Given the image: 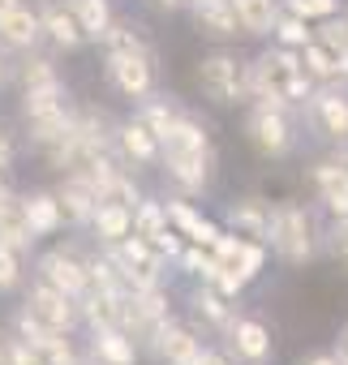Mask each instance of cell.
<instances>
[{
	"label": "cell",
	"mask_w": 348,
	"mask_h": 365,
	"mask_svg": "<svg viewBox=\"0 0 348 365\" xmlns=\"http://www.w3.org/2000/svg\"><path fill=\"white\" fill-rule=\"evenodd\" d=\"M44 43V26H39V9L31 5H14L9 14H0V48L9 52H31Z\"/></svg>",
	"instance_id": "18"
},
{
	"label": "cell",
	"mask_w": 348,
	"mask_h": 365,
	"mask_svg": "<svg viewBox=\"0 0 348 365\" xmlns=\"http://www.w3.org/2000/svg\"><path fill=\"white\" fill-rule=\"evenodd\" d=\"M309 180L318 190V202L327 207L331 220L348 215V172L339 168V159H314L309 163Z\"/></svg>",
	"instance_id": "15"
},
{
	"label": "cell",
	"mask_w": 348,
	"mask_h": 365,
	"mask_svg": "<svg viewBox=\"0 0 348 365\" xmlns=\"http://www.w3.org/2000/svg\"><path fill=\"white\" fill-rule=\"evenodd\" d=\"M112 146H116V155H121L125 168H159V138H155L138 116L116 120Z\"/></svg>",
	"instance_id": "12"
},
{
	"label": "cell",
	"mask_w": 348,
	"mask_h": 365,
	"mask_svg": "<svg viewBox=\"0 0 348 365\" xmlns=\"http://www.w3.org/2000/svg\"><path fill=\"white\" fill-rule=\"evenodd\" d=\"M194 86L211 108H241L250 103V69L232 52H211L194 65Z\"/></svg>",
	"instance_id": "5"
},
{
	"label": "cell",
	"mask_w": 348,
	"mask_h": 365,
	"mask_svg": "<svg viewBox=\"0 0 348 365\" xmlns=\"http://www.w3.org/2000/svg\"><path fill=\"white\" fill-rule=\"evenodd\" d=\"M35 279H44V284H52V288H61L65 297H82L86 292V254L69 241V245H52L48 254H39V262H35Z\"/></svg>",
	"instance_id": "8"
},
{
	"label": "cell",
	"mask_w": 348,
	"mask_h": 365,
	"mask_svg": "<svg viewBox=\"0 0 348 365\" xmlns=\"http://www.w3.org/2000/svg\"><path fill=\"white\" fill-rule=\"evenodd\" d=\"M245 142L262 155V159H288L301 142L297 133V108L275 99V95H262V99H250V112H245Z\"/></svg>",
	"instance_id": "4"
},
{
	"label": "cell",
	"mask_w": 348,
	"mask_h": 365,
	"mask_svg": "<svg viewBox=\"0 0 348 365\" xmlns=\"http://www.w3.org/2000/svg\"><path fill=\"white\" fill-rule=\"evenodd\" d=\"M133 116H138V120H142V125H146V129H150V133L159 138V133H163V129L172 125V116H177V108L168 103V95H155V91H150L146 99H138Z\"/></svg>",
	"instance_id": "33"
},
{
	"label": "cell",
	"mask_w": 348,
	"mask_h": 365,
	"mask_svg": "<svg viewBox=\"0 0 348 365\" xmlns=\"http://www.w3.org/2000/svg\"><path fill=\"white\" fill-rule=\"evenodd\" d=\"M5 176H9V172H0V190H5V185H9V180H5Z\"/></svg>",
	"instance_id": "55"
},
{
	"label": "cell",
	"mask_w": 348,
	"mask_h": 365,
	"mask_svg": "<svg viewBox=\"0 0 348 365\" xmlns=\"http://www.w3.org/2000/svg\"><path fill=\"white\" fill-rule=\"evenodd\" d=\"M301 116L335 146L348 142V86L339 82H322L309 91V99L301 103Z\"/></svg>",
	"instance_id": "6"
},
{
	"label": "cell",
	"mask_w": 348,
	"mask_h": 365,
	"mask_svg": "<svg viewBox=\"0 0 348 365\" xmlns=\"http://www.w3.org/2000/svg\"><path fill=\"white\" fill-rule=\"evenodd\" d=\"M65 5L73 9V18H78V31H82V39L86 43H99L103 39V31L112 26V0H65Z\"/></svg>",
	"instance_id": "30"
},
{
	"label": "cell",
	"mask_w": 348,
	"mask_h": 365,
	"mask_svg": "<svg viewBox=\"0 0 348 365\" xmlns=\"http://www.w3.org/2000/svg\"><path fill=\"white\" fill-rule=\"evenodd\" d=\"M73 365H103V361H99V356L86 348V352H78V356H73Z\"/></svg>",
	"instance_id": "49"
},
{
	"label": "cell",
	"mask_w": 348,
	"mask_h": 365,
	"mask_svg": "<svg viewBox=\"0 0 348 365\" xmlns=\"http://www.w3.org/2000/svg\"><path fill=\"white\" fill-rule=\"evenodd\" d=\"M14 78H18V86H22V91H31V86H52V82H65V78H61V65H56V56H52V52H39V48L22 52V61L14 65Z\"/></svg>",
	"instance_id": "28"
},
{
	"label": "cell",
	"mask_w": 348,
	"mask_h": 365,
	"mask_svg": "<svg viewBox=\"0 0 348 365\" xmlns=\"http://www.w3.org/2000/svg\"><path fill=\"white\" fill-rule=\"evenodd\" d=\"M14 163H18V138H14V129L0 125V172H9Z\"/></svg>",
	"instance_id": "45"
},
{
	"label": "cell",
	"mask_w": 348,
	"mask_h": 365,
	"mask_svg": "<svg viewBox=\"0 0 348 365\" xmlns=\"http://www.w3.org/2000/svg\"><path fill=\"white\" fill-rule=\"evenodd\" d=\"M190 279H198V284H215V275H220V262H215V254L211 250H203V245H181V254L172 258Z\"/></svg>",
	"instance_id": "32"
},
{
	"label": "cell",
	"mask_w": 348,
	"mask_h": 365,
	"mask_svg": "<svg viewBox=\"0 0 348 365\" xmlns=\"http://www.w3.org/2000/svg\"><path fill=\"white\" fill-rule=\"evenodd\" d=\"M185 5H190V0H155V9H163V14H177Z\"/></svg>",
	"instance_id": "48"
},
{
	"label": "cell",
	"mask_w": 348,
	"mask_h": 365,
	"mask_svg": "<svg viewBox=\"0 0 348 365\" xmlns=\"http://www.w3.org/2000/svg\"><path fill=\"white\" fill-rule=\"evenodd\" d=\"M14 335H18V339H26V344H44V339H48V335H56V331H52L48 322H39V318L22 305V309L14 314Z\"/></svg>",
	"instance_id": "42"
},
{
	"label": "cell",
	"mask_w": 348,
	"mask_h": 365,
	"mask_svg": "<svg viewBox=\"0 0 348 365\" xmlns=\"http://www.w3.org/2000/svg\"><path fill=\"white\" fill-rule=\"evenodd\" d=\"M56 194V207H61V220L65 228H86L91 224V211H95V190L86 185L82 176H61V185L52 190Z\"/></svg>",
	"instance_id": "20"
},
{
	"label": "cell",
	"mask_w": 348,
	"mask_h": 365,
	"mask_svg": "<svg viewBox=\"0 0 348 365\" xmlns=\"http://www.w3.org/2000/svg\"><path fill=\"white\" fill-rule=\"evenodd\" d=\"M14 5H22V0H0V14H9Z\"/></svg>",
	"instance_id": "53"
},
{
	"label": "cell",
	"mask_w": 348,
	"mask_h": 365,
	"mask_svg": "<svg viewBox=\"0 0 348 365\" xmlns=\"http://www.w3.org/2000/svg\"><path fill=\"white\" fill-rule=\"evenodd\" d=\"M163 215H168V224L177 228L190 245H203V250H211V245H215V237L224 232L215 220H207V215L194 207V198H181V194L163 198Z\"/></svg>",
	"instance_id": "13"
},
{
	"label": "cell",
	"mask_w": 348,
	"mask_h": 365,
	"mask_svg": "<svg viewBox=\"0 0 348 365\" xmlns=\"http://www.w3.org/2000/svg\"><path fill=\"white\" fill-rule=\"evenodd\" d=\"M322 250L348 271V215H344V220H331V224L322 228Z\"/></svg>",
	"instance_id": "41"
},
{
	"label": "cell",
	"mask_w": 348,
	"mask_h": 365,
	"mask_svg": "<svg viewBox=\"0 0 348 365\" xmlns=\"http://www.w3.org/2000/svg\"><path fill=\"white\" fill-rule=\"evenodd\" d=\"M39 26H44V39L56 52H82L86 48V39L78 31V18L65 0H39Z\"/></svg>",
	"instance_id": "14"
},
{
	"label": "cell",
	"mask_w": 348,
	"mask_h": 365,
	"mask_svg": "<svg viewBox=\"0 0 348 365\" xmlns=\"http://www.w3.org/2000/svg\"><path fill=\"white\" fill-rule=\"evenodd\" d=\"M335 348H344V352H348V322L339 327V344H335Z\"/></svg>",
	"instance_id": "52"
},
{
	"label": "cell",
	"mask_w": 348,
	"mask_h": 365,
	"mask_svg": "<svg viewBox=\"0 0 348 365\" xmlns=\"http://www.w3.org/2000/svg\"><path fill=\"white\" fill-rule=\"evenodd\" d=\"M31 348H35L39 365H73V356H78V348L65 331H56V335H48L44 344H31Z\"/></svg>",
	"instance_id": "38"
},
{
	"label": "cell",
	"mask_w": 348,
	"mask_h": 365,
	"mask_svg": "<svg viewBox=\"0 0 348 365\" xmlns=\"http://www.w3.org/2000/svg\"><path fill=\"white\" fill-rule=\"evenodd\" d=\"M0 245H14L18 254H31L35 250V237H31L26 215H22V194L14 185L0 190Z\"/></svg>",
	"instance_id": "21"
},
{
	"label": "cell",
	"mask_w": 348,
	"mask_h": 365,
	"mask_svg": "<svg viewBox=\"0 0 348 365\" xmlns=\"http://www.w3.org/2000/svg\"><path fill=\"white\" fill-rule=\"evenodd\" d=\"M271 39H275L280 48H292V52H301V48H305V43L314 39V26L280 9V18H275V26H271Z\"/></svg>",
	"instance_id": "34"
},
{
	"label": "cell",
	"mask_w": 348,
	"mask_h": 365,
	"mask_svg": "<svg viewBox=\"0 0 348 365\" xmlns=\"http://www.w3.org/2000/svg\"><path fill=\"white\" fill-rule=\"evenodd\" d=\"M185 14H190L194 31H198L203 39H211V43H228V39H237V35H241L228 0H190Z\"/></svg>",
	"instance_id": "16"
},
{
	"label": "cell",
	"mask_w": 348,
	"mask_h": 365,
	"mask_svg": "<svg viewBox=\"0 0 348 365\" xmlns=\"http://www.w3.org/2000/svg\"><path fill=\"white\" fill-rule=\"evenodd\" d=\"M301 365H335V352H309Z\"/></svg>",
	"instance_id": "47"
},
{
	"label": "cell",
	"mask_w": 348,
	"mask_h": 365,
	"mask_svg": "<svg viewBox=\"0 0 348 365\" xmlns=\"http://www.w3.org/2000/svg\"><path fill=\"white\" fill-rule=\"evenodd\" d=\"M99 48H103V52H133V56H155V48H150L146 31H142L138 22H125V18H112V26L103 31Z\"/></svg>",
	"instance_id": "29"
},
{
	"label": "cell",
	"mask_w": 348,
	"mask_h": 365,
	"mask_svg": "<svg viewBox=\"0 0 348 365\" xmlns=\"http://www.w3.org/2000/svg\"><path fill=\"white\" fill-rule=\"evenodd\" d=\"M159 228H168V215H163V198H138V207H133V232L138 237H155Z\"/></svg>",
	"instance_id": "37"
},
{
	"label": "cell",
	"mask_w": 348,
	"mask_h": 365,
	"mask_svg": "<svg viewBox=\"0 0 348 365\" xmlns=\"http://www.w3.org/2000/svg\"><path fill=\"white\" fill-rule=\"evenodd\" d=\"M150 356H159L163 365H194L198 348H203V331L194 322H181L177 314H168L163 322H155V331L142 344Z\"/></svg>",
	"instance_id": "7"
},
{
	"label": "cell",
	"mask_w": 348,
	"mask_h": 365,
	"mask_svg": "<svg viewBox=\"0 0 348 365\" xmlns=\"http://www.w3.org/2000/svg\"><path fill=\"white\" fill-rule=\"evenodd\" d=\"M224 339H228V356H237L245 365H267L275 352L271 327L262 318H250V314H232V322L224 327Z\"/></svg>",
	"instance_id": "10"
},
{
	"label": "cell",
	"mask_w": 348,
	"mask_h": 365,
	"mask_svg": "<svg viewBox=\"0 0 348 365\" xmlns=\"http://www.w3.org/2000/svg\"><path fill=\"white\" fill-rule=\"evenodd\" d=\"M5 365H39V356H35V348H31L26 339L9 335V339H5Z\"/></svg>",
	"instance_id": "44"
},
{
	"label": "cell",
	"mask_w": 348,
	"mask_h": 365,
	"mask_svg": "<svg viewBox=\"0 0 348 365\" xmlns=\"http://www.w3.org/2000/svg\"><path fill=\"white\" fill-rule=\"evenodd\" d=\"M22 215H26V228H31L35 241H39V237H56V232L65 228L52 190H31V194H22Z\"/></svg>",
	"instance_id": "22"
},
{
	"label": "cell",
	"mask_w": 348,
	"mask_h": 365,
	"mask_svg": "<svg viewBox=\"0 0 348 365\" xmlns=\"http://www.w3.org/2000/svg\"><path fill=\"white\" fill-rule=\"evenodd\" d=\"M9 82V61H5V52H0V86Z\"/></svg>",
	"instance_id": "50"
},
{
	"label": "cell",
	"mask_w": 348,
	"mask_h": 365,
	"mask_svg": "<svg viewBox=\"0 0 348 365\" xmlns=\"http://www.w3.org/2000/svg\"><path fill=\"white\" fill-rule=\"evenodd\" d=\"M0 365H5V339H0Z\"/></svg>",
	"instance_id": "56"
},
{
	"label": "cell",
	"mask_w": 348,
	"mask_h": 365,
	"mask_svg": "<svg viewBox=\"0 0 348 365\" xmlns=\"http://www.w3.org/2000/svg\"><path fill=\"white\" fill-rule=\"evenodd\" d=\"M301 69H305V78L314 82V86H322V82H335V65H331V52L318 43V39H309L301 52Z\"/></svg>",
	"instance_id": "35"
},
{
	"label": "cell",
	"mask_w": 348,
	"mask_h": 365,
	"mask_svg": "<svg viewBox=\"0 0 348 365\" xmlns=\"http://www.w3.org/2000/svg\"><path fill=\"white\" fill-rule=\"evenodd\" d=\"M159 168L177 185L181 198L207 194L211 172H215V146H211V133L198 116H190V112L172 116V125L159 133Z\"/></svg>",
	"instance_id": "1"
},
{
	"label": "cell",
	"mask_w": 348,
	"mask_h": 365,
	"mask_svg": "<svg viewBox=\"0 0 348 365\" xmlns=\"http://www.w3.org/2000/svg\"><path fill=\"white\" fill-rule=\"evenodd\" d=\"M121 305H125V288H86L78 297V322H86V331L116 327Z\"/></svg>",
	"instance_id": "19"
},
{
	"label": "cell",
	"mask_w": 348,
	"mask_h": 365,
	"mask_svg": "<svg viewBox=\"0 0 348 365\" xmlns=\"http://www.w3.org/2000/svg\"><path fill=\"white\" fill-rule=\"evenodd\" d=\"M65 103H69V86H65V82L31 86V91H22V99H18V116H22V120H35V116L56 112V108H65Z\"/></svg>",
	"instance_id": "31"
},
{
	"label": "cell",
	"mask_w": 348,
	"mask_h": 365,
	"mask_svg": "<svg viewBox=\"0 0 348 365\" xmlns=\"http://www.w3.org/2000/svg\"><path fill=\"white\" fill-rule=\"evenodd\" d=\"M26 288V309L39 318V322H48L52 331H65V335H73V327H78V301L73 297H65L61 288H52V284H44V279H31V284H22Z\"/></svg>",
	"instance_id": "11"
},
{
	"label": "cell",
	"mask_w": 348,
	"mask_h": 365,
	"mask_svg": "<svg viewBox=\"0 0 348 365\" xmlns=\"http://www.w3.org/2000/svg\"><path fill=\"white\" fill-rule=\"evenodd\" d=\"M181 245H185V237H181L177 228H172V224H168V228H159V232L150 237V250H159V254H163L168 262H172V258L181 254Z\"/></svg>",
	"instance_id": "43"
},
{
	"label": "cell",
	"mask_w": 348,
	"mask_h": 365,
	"mask_svg": "<svg viewBox=\"0 0 348 365\" xmlns=\"http://www.w3.org/2000/svg\"><path fill=\"white\" fill-rule=\"evenodd\" d=\"M228 5H232V18H237L241 35L271 39V26L280 18V0H228Z\"/></svg>",
	"instance_id": "24"
},
{
	"label": "cell",
	"mask_w": 348,
	"mask_h": 365,
	"mask_svg": "<svg viewBox=\"0 0 348 365\" xmlns=\"http://www.w3.org/2000/svg\"><path fill=\"white\" fill-rule=\"evenodd\" d=\"M86 228H91V237H95V245H112V241H121L125 232H133V211H129V207H116V202H95Z\"/></svg>",
	"instance_id": "27"
},
{
	"label": "cell",
	"mask_w": 348,
	"mask_h": 365,
	"mask_svg": "<svg viewBox=\"0 0 348 365\" xmlns=\"http://www.w3.org/2000/svg\"><path fill=\"white\" fill-rule=\"evenodd\" d=\"M190 314H194V327H198V331H203V327H211V331H224V327L232 322L237 305H232L228 297H220L211 284H198V288L190 292Z\"/></svg>",
	"instance_id": "23"
},
{
	"label": "cell",
	"mask_w": 348,
	"mask_h": 365,
	"mask_svg": "<svg viewBox=\"0 0 348 365\" xmlns=\"http://www.w3.org/2000/svg\"><path fill=\"white\" fill-rule=\"evenodd\" d=\"M69 129H73V103H65V108H56V112H44V116H35V120H22V133H26V142H31L35 150L56 146Z\"/></svg>",
	"instance_id": "26"
},
{
	"label": "cell",
	"mask_w": 348,
	"mask_h": 365,
	"mask_svg": "<svg viewBox=\"0 0 348 365\" xmlns=\"http://www.w3.org/2000/svg\"><path fill=\"white\" fill-rule=\"evenodd\" d=\"M335 365H348V352L344 348H335Z\"/></svg>",
	"instance_id": "54"
},
{
	"label": "cell",
	"mask_w": 348,
	"mask_h": 365,
	"mask_svg": "<svg viewBox=\"0 0 348 365\" xmlns=\"http://www.w3.org/2000/svg\"><path fill=\"white\" fill-rule=\"evenodd\" d=\"M267 262H271V250L262 245V241H241V254H237V262H232V271L245 279V284H254V279H262V271H267Z\"/></svg>",
	"instance_id": "36"
},
{
	"label": "cell",
	"mask_w": 348,
	"mask_h": 365,
	"mask_svg": "<svg viewBox=\"0 0 348 365\" xmlns=\"http://www.w3.org/2000/svg\"><path fill=\"white\" fill-rule=\"evenodd\" d=\"M267 250L284 267H305L322 250V228L309 207L301 202H271V224H267Z\"/></svg>",
	"instance_id": "2"
},
{
	"label": "cell",
	"mask_w": 348,
	"mask_h": 365,
	"mask_svg": "<svg viewBox=\"0 0 348 365\" xmlns=\"http://www.w3.org/2000/svg\"><path fill=\"white\" fill-rule=\"evenodd\" d=\"M194 365H232V356H228V348L203 344V348H198V356H194Z\"/></svg>",
	"instance_id": "46"
},
{
	"label": "cell",
	"mask_w": 348,
	"mask_h": 365,
	"mask_svg": "<svg viewBox=\"0 0 348 365\" xmlns=\"http://www.w3.org/2000/svg\"><path fill=\"white\" fill-rule=\"evenodd\" d=\"M26 254H18L14 245H0V292H18L26 284V267H22Z\"/></svg>",
	"instance_id": "40"
},
{
	"label": "cell",
	"mask_w": 348,
	"mask_h": 365,
	"mask_svg": "<svg viewBox=\"0 0 348 365\" xmlns=\"http://www.w3.org/2000/svg\"><path fill=\"white\" fill-rule=\"evenodd\" d=\"M267 224H271V202L245 194V198H237V202L224 207V224H220V228H228V232H237V237H250V241H262V245H267Z\"/></svg>",
	"instance_id": "17"
},
{
	"label": "cell",
	"mask_w": 348,
	"mask_h": 365,
	"mask_svg": "<svg viewBox=\"0 0 348 365\" xmlns=\"http://www.w3.org/2000/svg\"><path fill=\"white\" fill-rule=\"evenodd\" d=\"M335 159H339V168H344V172H348V142H344V146H339V155H335Z\"/></svg>",
	"instance_id": "51"
},
{
	"label": "cell",
	"mask_w": 348,
	"mask_h": 365,
	"mask_svg": "<svg viewBox=\"0 0 348 365\" xmlns=\"http://www.w3.org/2000/svg\"><path fill=\"white\" fill-rule=\"evenodd\" d=\"M245 69H250V99L275 95V99H284V103H292L301 112V103L314 91V82L301 69V56L292 48H280V43H271L267 52H258L254 61H245Z\"/></svg>",
	"instance_id": "3"
},
{
	"label": "cell",
	"mask_w": 348,
	"mask_h": 365,
	"mask_svg": "<svg viewBox=\"0 0 348 365\" xmlns=\"http://www.w3.org/2000/svg\"><path fill=\"white\" fill-rule=\"evenodd\" d=\"M280 9L314 26V22H322V18H331V14H339V0H280Z\"/></svg>",
	"instance_id": "39"
},
{
	"label": "cell",
	"mask_w": 348,
	"mask_h": 365,
	"mask_svg": "<svg viewBox=\"0 0 348 365\" xmlns=\"http://www.w3.org/2000/svg\"><path fill=\"white\" fill-rule=\"evenodd\" d=\"M103 78L116 95L125 99H146L155 91V56H133V52H103Z\"/></svg>",
	"instance_id": "9"
},
{
	"label": "cell",
	"mask_w": 348,
	"mask_h": 365,
	"mask_svg": "<svg viewBox=\"0 0 348 365\" xmlns=\"http://www.w3.org/2000/svg\"><path fill=\"white\" fill-rule=\"evenodd\" d=\"M91 352L103 361V365H138L142 348L133 335H125L121 327H103V331H91Z\"/></svg>",
	"instance_id": "25"
}]
</instances>
